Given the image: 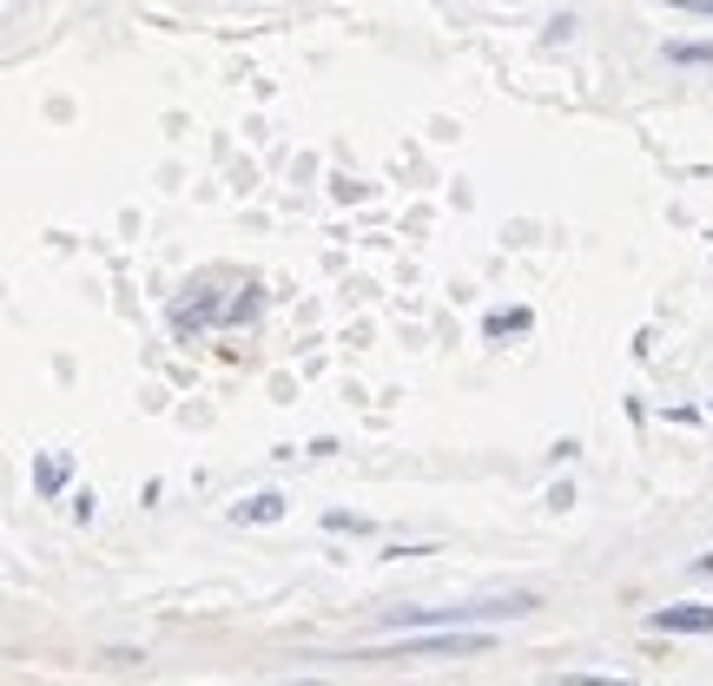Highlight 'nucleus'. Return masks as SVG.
Instances as JSON below:
<instances>
[{
    "label": "nucleus",
    "mask_w": 713,
    "mask_h": 686,
    "mask_svg": "<svg viewBox=\"0 0 713 686\" xmlns=\"http://www.w3.org/2000/svg\"><path fill=\"white\" fill-rule=\"evenodd\" d=\"M529 608H535V594L475 600V608H396L390 627H396V634H404V627H417V634H469V627H483V621H515V614H529Z\"/></svg>",
    "instance_id": "f257e3e1"
},
{
    "label": "nucleus",
    "mask_w": 713,
    "mask_h": 686,
    "mask_svg": "<svg viewBox=\"0 0 713 686\" xmlns=\"http://www.w3.org/2000/svg\"><path fill=\"white\" fill-rule=\"evenodd\" d=\"M218 284H231V278L205 271V278H192V284H186V297L173 304V336H205V330H225V304H231V291H218Z\"/></svg>",
    "instance_id": "f03ea898"
},
{
    "label": "nucleus",
    "mask_w": 713,
    "mask_h": 686,
    "mask_svg": "<svg viewBox=\"0 0 713 686\" xmlns=\"http://www.w3.org/2000/svg\"><path fill=\"white\" fill-rule=\"evenodd\" d=\"M654 634H713V600H674V608L648 614Z\"/></svg>",
    "instance_id": "7ed1b4c3"
},
{
    "label": "nucleus",
    "mask_w": 713,
    "mask_h": 686,
    "mask_svg": "<svg viewBox=\"0 0 713 686\" xmlns=\"http://www.w3.org/2000/svg\"><path fill=\"white\" fill-rule=\"evenodd\" d=\"M489 634H417L404 640V653H483Z\"/></svg>",
    "instance_id": "20e7f679"
},
{
    "label": "nucleus",
    "mask_w": 713,
    "mask_h": 686,
    "mask_svg": "<svg viewBox=\"0 0 713 686\" xmlns=\"http://www.w3.org/2000/svg\"><path fill=\"white\" fill-rule=\"evenodd\" d=\"M258 317H265V291H258L252 278H238V284H231V304H225V330L258 323Z\"/></svg>",
    "instance_id": "39448f33"
},
{
    "label": "nucleus",
    "mask_w": 713,
    "mask_h": 686,
    "mask_svg": "<svg viewBox=\"0 0 713 686\" xmlns=\"http://www.w3.org/2000/svg\"><path fill=\"white\" fill-rule=\"evenodd\" d=\"M231 522H258V529H265V522H284V495L265 488V495H252V501H238V508H231Z\"/></svg>",
    "instance_id": "423d86ee"
},
{
    "label": "nucleus",
    "mask_w": 713,
    "mask_h": 686,
    "mask_svg": "<svg viewBox=\"0 0 713 686\" xmlns=\"http://www.w3.org/2000/svg\"><path fill=\"white\" fill-rule=\"evenodd\" d=\"M66 475H73V462H66L60 449H53V456H40V462H34V495H60V488H66Z\"/></svg>",
    "instance_id": "0eeeda50"
},
{
    "label": "nucleus",
    "mask_w": 713,
    "mask_h": 686,
    "mask_svg": "<svg viewBox=\"0 0 713 686\" xmlns=\"http://www.w3.org/2000/svg\"><path fill=\"white\" fill-rule=\"evenodd\" d=\"M674 66H713V40H667Z\"/></svg>",
    "instance_id": "6e6552de"
},
{
    "label": "nucleus",
    "mask_w": 713,
    "mask_h": 686,
    "mask_svg": "<svg viewBox=\"0 0 713 686\" xmlns=\"http://www.w3.org/2000/svg\"><path fill=\"white\" fill-rule=\"evenodd\" d=\"M66 514H73V522H79V529H87V522H93V514H100V495H93V488H73V508H66Z\"/></svg>",
    "instance_id": "1a4fd4ad"
},
{
    "label": "nucleus",
    "mask_w": 713,
    "mask_h": 686,
    "mask_svg": "<svg viewBox=\"0 0 713 686\" xmlns=\"http://www.w3.org/2000/svg\"><path fill=\"white\" fill-rule=\"evenodd\" d=\"M529 323H535L529 310H502V317H489V330H496V336H502V330H529Z\"/></svg>",
    "instance_id": "9d476101"
},
{
    "label": "nucleus",
    "mask_w": 713,
    "mask_h": 686,
    "mask_svg": "<svg viewBox=\"0 0 713 686\" xmlns=\"http://www.w3.org/2000/svg\"><path fill=\"white\" fill-rule=\"evenodd\" d=\"M562 686H627V679H621V673H614V679H608V673H562Z\"/></svg>",
    "instance_id": "9b49d317"
},
{
    "label": "nucleus",
    "mask_w": 713,
    "mask_h": 686,
    "mask_svg": "<svg viewBox=\"0 0 713 686\" xmlns=\"http://www.w3.org/2000/svg\"><path fill=\"white\" fill-rule=\"evenodd\" d=\"M661 8H680V14H700V21H713V0H661Z\"/></svg>",
    "instance_id": "f8f14e48"
},
{
    "label": "nucleus",
    "mask_w": 713,
    "mask_h": 686,
    "mask_svg": "<svg viewBox=\"0 0 713 686\" xmlns=\"http://www.w3.org/2000/svg\"><path fill=\"white\" fill-rule=\"evenodd\" d=\"M324 529H351V535H364L370 522H364V514H324Z\"/></svg>",
    "instance_id": "ddd939ff"
},
{
    "label": "nucleus",
    "mask_w": 713,
    "mask_h": 686,
    "mask_svg": "<svg viewBox=\"0 0 713 686\" xmlns=\"http://www.w3.org/2000/svg\"><path fill=\"white\" fill-rule=\"evenodd\" d=\"M278 686H331V679H278Z\"/></svg>",
    "instance_id": "4468645a"
},
{
    "label": "nucleus",
    "mask_w": 713,
    "mask_h": 686,
    "mask_svg": "<svg viewBox=\"0 0 713 686\" xmlns=\"http://www.w3.org/2000/svg\"><path fill=\"white\" fill-rule=\"evenodd\" d=\"M693 574H713V555H700V561H693Z\"/></svg>",
    "instance_id": "2eb2a0df"
}]
</instances>
